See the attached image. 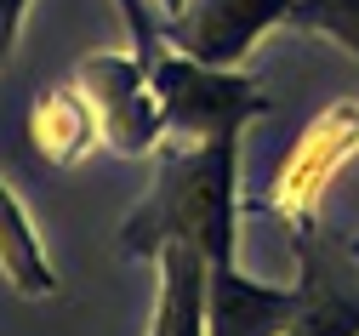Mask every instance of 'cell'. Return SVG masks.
Masks as SVG:
<instances>
[{
	"label": "cell",
	"mask_w": 359,
	"mask_h": 336,
	"mask_svg": "<svg viewBox=\"0 0 359 336\" xmlns=\"http://www.w3.org/2000/svg\"><path fill=\"white\" fill-rule=\"evenodd\" d=\"M240 234V131L205 142H160V177L120 228V251L137 262H160L171 239L200 246L211 262H234Z\"/></svg>",
	"instance_id": "1"
},
{
	"label": "cell",
	"mask_w": 359,
	"mask_h": 336,
	"mask_svg": "<svg viewBox=\"0 0 359 336\" xmlns=\"http://www.w3.org/2000/svg\"><path fill=\"white\" fill-rule=\"evenodd\" d=\"M268 29L320 34L359 58V0H189L165 23V46L200 63L234 69Z\"/></svg>",
	"instance_id": "2"
},
{
	"label": "cell",
	"mask_w": 359,
	"mask_h": 336,
	"mask_svg": "<svg viewBox=\"0 0 359 336\" xmlns=\"http://www.w3.org/2000/svg\"><path fill=\"white\" fill-rule=\"evenodd\" d=\"M149 80H154V98L165 109V131H183L189 142L245 131V120L268 114V98L257 80L200 63L189 52H177V46H160V58L149 63Z\"/></svg>",
	"instance_id": "3"
},
{
	"label": "cell",
	"mask_w": 359,
	"mask_h": 336,
	"mask_svg": "<svg viewBox=\"0 0 359 336\" xmlns=\"http://www.w3.org/2000/svg\"><path fill=\"white\" fill-rule=\"evenodd\" d=\"M74 86L86 91V103H92L109 149H120V154H154L160 149L165 109L154 98L149 63L137 52H92V58H80Z\"/></svg>",
	"instance_id": "4"
},
{
	"label": "cell",
	"mask_w": 359,
	"mask_h": 336,
	"mask_svg": "<svg viewBox=\"0 0 359 336\" xmlns=\"http://www.w3.org/2000/svg\"><path fill=\"white\" fill-rule=\"evenodd\" d=\"M353 154H359V103H331L320 120L297 137V149H291L285 166L274 171L262 206L274 211L291 234H297V228H313L331 177H337Z\"/></svg>",
	"instance_id": "5"
},
{
	"label": "cell",
	"mask_w": 359,
	"mask_h": 336,
	"mask_svg": "<svg viewBox=\"0 0 359 336\" xmlns=\"http://www.w3.org/2000/svg\"><path fill=\"white\" fill-rule=\"evenodd\" d=\"M302 314V285H262L234 262H211L205 274V336H285Z\"/></svg>",
	"instance_id": "6"
},
{
	"label": "cell",
	"mask_w": 359,
	"mask_h": 336,
	"mask_svg": "<svg viewBox=\"0 0 359 336\" xmlns=\"http://www.w3.org/2000/svg\"><path fill=\"white\" fill-rule=\"evenodd\" d=\"M297 262H302V314L285 336H359V291L337 274V251L320 228H297Z\"/></svg>",
	"instance_id": "7"
},
{
	"label": "cell",
	"mask_w": 359,
	"mask_h": 336,
	"mask_svg": "<svg viewBox=\"0 0 359 336\" xmlns=\"http://www.w3.org/2000/svg\"><path fill=\"white\" fill-rule=\"evenodd\" d=\"M29 142L46 166H74L86 160L92 142H103V126L92 114L80 86H46L29 109Z\"/></svg>",
	"instance_id": "8"
},
{
	"label": "cell",
	"mask_w": 359,
	"mask_h": 336,
	"mask_svg": "<svg viewBox=\"0 0 359 336\" xmlns=\"http://www.w3.org/2000/svg\"><path fill=\"white\" fill-rule=\"evenodd\" d=\"M205 274L211 257L189 239H171L160 251V302L149 336H205Z\"/></svg>",
	"instance_id": "9"
},
{
	"label": "cell",
	"mask_w": 359,
	"mask_h": 336,
	"mask_svg": "<svg viewBox=\"0 0 359 336\" xmlns=\"http://www.w3.org/2000/svg\"><path fill=\"white\" fill-rule=\"evenodd\" d=\"M0 274H6L18 297H57V268L40 251V239H34L18 194L6 188V177H0Z\"/></svg>",
	"instance_id": "10"
},
{
	"label": "cell",
	"mask_w": 359,
	"mask_h": 336,
	"mask_svg": "<svg viewBox=\"0 0 359 336\" xmlns=\"http://www.w3.org/2000/svg\"><path fill=\"white\" fill-rule=\"evenodd\" d=\"M114 6L126 12L131 52H137L143 63H154V58H160V46H165V18H154L160 6H154V0H114Z\"/></svg>",
	"instance_id": "11"
},
{
	"label": "cell",
	"mask_w": 359,
	"mask_h": 336,
	"mask_svg": "<svg viewBox=\"0 0 359 336\" xmlns=\"http://www.w3.org/2000/svg\"><path fill=\"white\" fill-rule=\"evenodd\" d=\"M23 12H29V0H0V63H6V58H12V46H18Z\"/></svg>",
	"instance_id": "12"
},
{
	"label": "cell",
	"mask_w": 359,
	"mask_h": 336,
	"mask_svg": "<svg viewBox=\"0 0 359 336\" xmlns=\"http://www.w3.org/2000/svg\"><path fill=\"white\" fill-rule=\"evenodd\" d=\"M154 6H160V18H165V23H171V18H177V12H183V6H189V0H154Z\"/></svg>",
	"instance_id": "13"
},
{
	"label": "cell",
	"mask_w": 359,
	"mask_h": 336,
	"mask_svg": "<svg viewBox=\"0 0 359 336\" xmlns=\"http://www.w3.org/2000/svg\"><path fill=\"white\" fill-rule=\"evenodd\" d=\"M353 262H359V246H353Z\"/></svg>",
	"instance_id": "14"
}]
</instances>
